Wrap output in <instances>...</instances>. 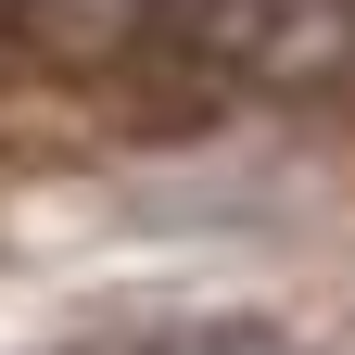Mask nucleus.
I'll return each instance as SVG.
<instances>
[{
    "label": "nucleus",
    "instance_id": "1",
    "mask_svg": "<svg viewBox=\"0 0 355 355\" xmlns=\"http://www.w3.org/2000/svg\"><path fill=\"white\" fill-rule=\"evenodd\" d=\"M64 355H318L304 330L254 318V304H216V318H127V330H89Z\"/></svg>",
    "mask_w": 355,
    "mask_h": 355
},
{
    "label": "nucleus",
    "instance_id": "2",
    "mask_svg": "<svg viewBox=\"0 0 355 355\" xmlns=\"http://www.w3.org/2000/svg\"><path fill=\"white\" fill-rule=\"evenodd\" d=\"M0 13H13V0H0Z\"/></svg>",
    "mask_w": 355,
    "mask_h": 355
}]
</instances>
